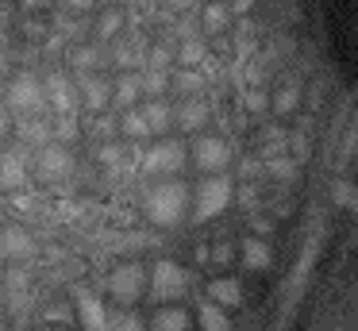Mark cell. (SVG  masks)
<instances>
[{"instance_id": "6da1fadb", "label": "cell", "mask_w": 358, "mask_h": 331, "mask_svg": "<svg viewBox=\"0 0 358 331\" xmlns=\"http://www.w3.org/2000/svg\"><path fill=\"white\" fill-rule=\"evenodd\" d=\"M143 212H147V220L155 223V227H173V223H181V220H185V212H189L185 181L170 177V181L150 185V189L143 192Z\"/></svg>"}, {"instance_id": "7a4b0ae2", "label": "cell", "mask_w": 358, "mask_h": 331, "mask_svg": "<svg viewBox=\"0 0 358 331\" xmlns=\"http://www.w3.org/2000/svg\"><path fill=\"white\" fill-rule=\"evenodd\" d=\"M231 200H235V181H231V177H227V174L204 177V181L193 189V220L196 223L212 220V216H220Z\"/></svg>"}, {"instance_id": "3957f363", "label": "cell", "mask_w": 358, "mask_h": 331, "mask_svg": "<svg viewBox=\"0 0 358 331\" xmlns=\"http://www.w3.org/2000/svg\"><path fill=\"white\" fill-rule=\"evenodd\" d=\"M189 285H193V274H189L185 266H178V262H158L155 274H150L147 293H150V300L162 308V304H173V300L185 297Z\"/></svg>"}, {"instance_id": "277c9868", "label": "cell", "mask_w": 358, "mask_h": 331, "mask_svg": "<svg viewBox=\"0 0 358 331\" xmlns=\"http://www.w3.org/2000/svg\"><path fill=\"white\" fill-rule=\"evenodd\" d=\"M4 97H8V108L16 115H27V120H35V115L47 108V100H43V89H39V77L35 73H16L8 81V89H4Z\"/></svg>"}, {"instance_id": "5b68a950", "label": "cell", "mask_w": 358, "mask_h": 331, "mask_svg": "<svg viewBox=\"0 0 358 331\" xmlns=\"http://www.w3.org/2000/svg\"><path fill=\"white\" fill-rule=\"evenodd\" d=\"M189 162V146L181 143V139H158V143L147 146V154H143V166L150 169V174H181Z\"/></svg>"}, {"instance_id": "8992f818", "label": "cell", "mask_w": 358, "mask_h": 331, "mask_svg": "<svg viewBox=\"0 0 358 331\" xmlns=\"http://www.w3.org/2000/svg\"><path fill=\"white\" fill-rule=\"evenodd\" d=\"M189 154H193V166L204 169V177L224 174V169L231 166V146H227V139H220V135H196Z\"/></svg>"}, {"instance_id": "52a82bcc", "label": "cell", "mask_w": 358, "mask_h": 331, "mask_svg": "<svg viewBox=\"0 0 358 331\" xmlns=\"http://www.w3.org/2000/svg\"><path fill=\"white\" fill-rule=\"evenodd\" d=\"M39 254L35 235L20 223H0V258L12 262V266H27V262Z\"/></svg>"}, {"instance_id": "ba28073f", "label": "cell", "mask_w": 358, "mask_h": 331, "mask_svg": "<svg viewBox=\"0 0 358 331\" xmlns=\"http://www.w3.org/2000/svg\"><path fill=\"white\" fill-rule=\"evenodd\" d=\"M108 289L116 300L135 304V300L143 297V289H147V266H143V262H124V266H116L108 274Z\"/></svg>"}, {"instance_id": "9c48e42d", "label": "cell", "mask_w": 358, "mask_h": 331, "mask_svg": "<svg viewBox=\"0 0 358 331\" xmlns=\"http://www.w3.org/2000/svg\"><path fill=\"white\" fill-rule=\"evenodd\" d=\"M39 89H43V100L55 108V115H73L78 92H73V81L62 73V69H50V73L39 81Z\"/></svg>"}, {"instance_id": "30bf717a", "label": "cell", "mask_w": 358, "mask_h": 331, "mask_svg": "<svg viewBox=\"0 0 358 331\" xmlns=\"http://www.w3.org/2000/svg\"><path fill=\"white\" fill-rule=\"evenodd\" d=\"M70 169H73V154L66 146L58 143L39 146V154H35V177L39 181H62V177H70Z\"/></svg>"}, {"instance_id": "8fae6325", "label": "cell", "mask_w": 358, "mask_h": 331, "mask_svg": "<svg viewBox=\"0 0 358 331\" xmlns=\"http://www.w3.org/2000/svg\"><path fill=\"white\" fill-rule=\"evenodd\" d=\"M170 108H173V127L185 131V135H201L204 123L212 120V108L204 104L201 97H181L178 104H170Z\"/></svg>"}, {"instance_id": "7c38bea8", "label": "cell", "mask_w": 358, "mask_h": 331, "mask_svg": "<svg viewBox=\"0 0 358 331\" xmlns=\"http://www.w3.org/2000/svg\"><path fill=\"white\" fill-rule=\"evenodd\" d=\"M73 300H78V320L85 331H108V308L101 304L89 285H73Z\"/></svg>"}, {"instance_id": "4fadbf2b", "label": "cell", "mask_w": 358, "mask_h": 331, "mask_svg": "<svg viewBox=\"0 0 358 331\" xmlns=\"http://www.w3.org/2000/svg\"><path fill=\"white\" fill-rule=\"evenodd\" d=\"M73 92L81 97V104H85L89 112H101V108H108V100H112V85L104 81V77H96V73L78 77V89Z\"/></svg>"}, {"instance_id": "5bb4252c", "label": "cell", "mask_w": 358, "mask_h": 331, "mask_svg": "<svg viewBox=\"0 0 358 331\" xmlns=\"http://www.w3.org/2000/svg\"><path fill=\"white\" fill-rule=\"evenodd\" d=\"M24 185H27V162H24V150L0 154V189L20 192Z\"/></svg>"}, {"instance_id": "9a60e30c", "label": "cell", "mask_w": 358, "mask_h": 331, "mask_svg": "<svg viewBox=\"0 0 358 331\" xmlns=\"http://www.w3.org/2000/svg\"><path fill=\"white\" fill-rule=\"evenodd\" d=\"M66 62H70V73L85 77V73H96L101 69V50L89 43H73L70 50H66Z\"/></svg>"}, {"instance_id": "2e32d148", "label": "cell", "mask_w": 358, "mask_h": 331, "mask_svg": "<svg viewBox=\"0 0 358 331\" xmlns=\"http://www.w3.org/2000/svg\"><path fill=\"white\" fill-rule=\"evenodd\" d=\"M139 115H143L150 135H166V131L173 127V108L166 104V100H147V104L139 108Z\"/></svg>"}, {"instance_id": "e0dca14e", "label": "cell", "mask_w": 358, "mask_h": 331, "mask_svg": "<svg viewBox=\"0 0 358 331\" xmlns=\"http://www.w3.org/2000/svg\"><path fill=\"white\" fill-rule=\"evenodd\" d=\"M243 300V289H239V281L235 277H212L208 281V304H216V308H235Z\"/></svg>"}, {"instance_id": "ac0fdd59", "label": "cell", "mask_w": 358, "mask_h": 331, "mask_svg": "<svg viewBox=\"0 0 358 331\" xmlns=\"http://www.w3.org/2000/svg\"><path fill=\"white\" fill-rule=\"evenodd\" d=\"M239 258H243V266H247V269H266L273 254H270V243H266V239L247 235V239H243V246H239Z\"/></svg>"}, {"instance_id": "d6986e66", "label": "cell", "mask_w": 358, "mask_h": 331, "mask_svg": "<svg viewBox=\"0 0 358 331\" xmlns=\"http://www.w3.org/2000/svg\"><path fill=\"white\" fill-rule=\"evenodd\" d=\"M231 27V12H227L224 0H208L201 12V31H208V35H224V31Z\"/></svg>"}, {"instance_id": "ffe728a7", "label": "cell", "mask_w": 358, "mask_h": 331, "mask_svg": "<svg viewBox=\"0 0 358 331\" xmlns=\"http://www.w3.org/2000/svg\"><path fill=\"white\" fill-rule=\"evenodd\" d=\"M139 97H143L139 73H116V85H112V104H120L127 112V108H131Z\"/></svg>"}, {"instance_id": "44dd1931", "label": "cell", "mask_w": 358, "mask_h": 331, "mask_svg": "<svg viewBox=\"0 0 358 331\" xmlns=\"http://www.w3.org/2000/svg\"><path fill=\"white\" fill-rule=\"evenodd\" d=\"M147 331H189V316L173 304H162L155 316H150Z\"/></svg>"}, {"instance_id": "7402d4cb", "label": "cell", "mask_w": 358, "mask_h": 331, "mask_svg": "<svg viewBox=\"0 0 358 331\" xmlns=\"http://www.w3.org/2000/svg\"><path fill=\"white\" fill-rule=\"evenodd\" d=\"M116 135L131 139V143H147L150 131H147V123H143V115L135 112V108H127V112H120V120H116Z\"/></svg>"}, {"instance_id": "603a6c76", "label": "cell", "mask_w": 358, "mask_h": 331, "mask_svg": "<svg viewBox=\"0 0 358 331\" xmlns=\"http://www.w3.org/2000/svg\"><path fill=\"white\" fill-rule=\"evenodd\" d=\"M139 85L147 100H162V92L170 89V69H139Z\"/></svg>"}, {"instance_id": "cb8c5ba5", "label": "cell", "mask_w": 358, "mask_h": 331, "mask_svg": "<svg viewBox=\"0 0 358 331\" xmlns=\"http://www.w3.org/2000/svg\"><path fill=\"white\" fill-rule=\"evenodd\" d=\"M170 89H178L181 97H196L204 89V73L201 69H170Z\"/></svg>"}, {"instance_id": "d4e9b609", "label": "cell", "mask_w": 358, "mask_h": 331, "mask_svg": "<svg viewBox=\"0 0 358 331\" xmlns=\"http://www.w3.org/2000/svg\"><path fill=\"white\" fill-rule=\"evenodd\" d=\"M173 58H178V66H181V69H196V66H201V58H204V43H201V35L181 38V43L173 46Z\"/></svg>"}, {"instance_id": "484cf974", "label": "cell", "mask_w": 358, "mask_h": 331, "mask_svg": "<svg viewBox=\"0 0 358 331\" xmlns=\"http://www.w3.org/2000/svg\"><path fill=\"white\" fill-rule=\"evenodd\" d=\"M296 104H301V81H285L278 92L270 97V108L278 115H289V112H296Z\"/></svg>"}, {"instance_id": "4316f807", "label": "cell", "mask_w": 358, "mask_h": 331, "mask_svg": "<svg viewBox=\"0 0 358 331\" xmlns=\"http://www.w3.org/2000/svg\"><path fill=\"white\" fill-rule=\"evenodd\" d=\"M120 27H124V12H120V8H104L101 20H96V38H101V43H116Z\"/></svg>"}, {"instance_id": "83f0119b", "label": "cell", "mask_w": 358, "mask_h": 331, "mask_svg": "<svg viewBox=\"0 0 358 331\" xmlns=\"http://www.w3.org/2000/svg\"><path fill=\"white\" fill-rule=\"evenodd\" d=\"M196 320H201L204 331H231V320H227V312H224V308H216V304H208V300L196 308Z\"/></svg>"}, {"instance_id": "f1b7e54d", "label": "cell", "mask_w": 358, "mask_h": 331, "mask_svg": "<svg viewBox=\"0 0 358 331\" xmlns=\"http://www.w3.org/2000/svg\"><path fill=\"white\" fill-rule=\"evenodd\" d=\"M262 174L273 177V181H289V177L296 174V162L289 158V154H281V158H266L262 162Z\"/></svg>"}, {"instance_id": "f546056e", "label": "cell", "mask_w": 358, "mask_h": 331, "mask_svg": "<svg viewBox=\"0 0 358 331\" xmlns=\"http://www.w3.org/2000/svg\"><path fill=\"white\" fill-rule=\"evenodd\" d=\"M131 158V154L124 150L120 143H104V146H96V162L101 166H108V169H124V162Z\"/></svg>"}, {"instance_id": "4dcf8cb0", "label": "cell", "mask_w": 358, "mask_h": 331, "mask_svg": "<svg viewBox=\"0 0 358 331\" xmlns=\"http://www.w3.org/2000/svg\"><path fill=\"white\" fill-rule=\"evenodd\" d=\"M50 139H58V146L70 143V139H78V120H73V115H55V123H50Z\"/></svg>"}, {"instance_id": "1f68e13d", "label": "cell", "mask_w": 358, "mask_h": 331, "mask_svg": "<svg viewBox=\"0 0 358 331\" xmlns=\"http://www.w3.org/2000/svg\"><path fill=\"white\" fill-rule=\"evenodd\" d=\"M108 331H147L135 312H108Z\"/></svg>"}, {"instance_id": "d6a6232c", "label": "cell", "mask_w": 358, "mask_h": 331, "mask_svg": "<svg viewBox=\"0 0 358 331\" xmlns=\"http://www.w3.org/2000/svg\"><path fill=\"white\" fill-rule=\"evenodd\" d=\"M243 108H247V112H266V108H270V97H266L262 89H247L243 92Z\"/></svg>"}, {"instance_id": "836d02e7", "label": "cell", "mask_w": 358, "mask_h": 331, "mask_svg": "<svg viewBox=\"0 0 358 331\" xmlns=\"http://www.w3.org/2000/svg\"><path fill=\"white\" fill-rule=\"evenodd\" d=\"M8 293H16V297H24V293H27V274L20 266L8 269Z\"/></svg>"}, {"instance_id": "e575fe53", "label": "cell", "mask_w": 358, "mask_h": 331, "mask_svg": "<svg viewBox=\"0 0 358 331\" xmlns=\"http://www.w3.org/2000/svg\"><path fill=\"white\" fill-rule=\"evenodd\" d=\"M235 258V251H231V243H216L208 251V262H220V266H227V262Z\"/></svg>"}, {"instance_id": "d590c367", "label": "cell", "mask_w": 358, "mask_h": 331, "mask_svg": "<svg viewBox=\"0 0 358 331\" xmlns=\"http://www.w3.org/2000/svg\"><path fill=\"white\" fill-rule=\"evenodd\" d=\"M235 197H239L243 208H258V204H262V200H258V189H250V185H239V189H235Z\"/></svg>"}, {"instance_id": "8d00e7d4", "label": "cell", "mask_w": 358, "mask_h": 331, "mask_svg": "<svg viewBox=\"0 0 358 331\" xmlns=\"http://www.w3.org/2000/svg\"><path fill=\"white\" fill-rule=\"evenodd\" d=\"M93 131H96V135H104V139H112V135H116V120H112V115H104V120L96 115Z\"/></svg>"}, {"instance_id": "74e56055", "label": "cell", "mask_w": 358, "mask_h": 331, "mask_svg": "<svg viewBox=\"0 0 358 331\" xmlns=\"http://www.w3.org/2000/svg\"><path fill=\"white\" fill-rule=\"evenodd\" d=\"M224 4H227V12H231V20H235V15H247L250 8H255V0H224Z\"/></svg>"}, {"instance_id": "f35d334b", "label": "cell", "mask_w": 358, "mask_h": 331, "mask_svg": "<svg viewBox=\"0 0 358 331\" xmlns=\"http://www.w3.org/2000/svg\"><path fill=\"white\" fill-rule=\"evenodd\" d=\"M250 227L258 231V239H266L273 231V220H270V216H255V223H250Z\"/></svg>"}, {"instance_id": "ab89813d", "label": "cell", "mask_w": 358, "mask_h": 331, "mask_svg": "<svg viewBox=\"0 0 358 331\" xmlns=\"http://www.w3.org/2000/svg\"><path fill=\"white\" fill-rule=\"evenodd\" d=\"M243 177H262V162L258 158H243V169H239Z\"/></svg>"}, {"instance_id": "60d3db41", "label": "cell", "mask_w": 358, "mask_h": 331, "mask_svg": "<svg viewBox=\"0 0 358 331\" xmlns=\"http://www.w3.org/2000/svg\"><path fill=\"white\" fill-rule=\"evenodd\" d=\"M66 8H70V12H93V4L96 0H62Z\"/></svg>"}, {"instance_id": "b9f144b4", "label": "cell", "mask_w": 358, "mask_h": 331, "mask_svg": "<svg viewBox=\"0 0 358 331\" xmlns=\"http://www.w3.org/2000/svg\"><path fill=\"white\" fill-rule=\"evenodd\" d=\"M47 320H50V323H62V320H70V308H47Z\"/></svg>"}, {"instance_id": "7bdbcfd3", "label": "cell", "mask_w": 358, "mask_h": 331, "mask_svg": "<svg viewBox=\"0 0 358 331\" xmlns=\"http://www.w3.org/2000/svg\"><path fill=\"white\" fill-rule=\"evenodd\" d=\"M24 4V12H39V8H50L55 0H20Z\"/></svg>"}, {"instance_id": "ee69618b", "label": "cell", "mask_w": 358, "mask_h": 331, "mask_svg": "<svg viewBox=\"0 0 358 331\" xmlns=\"http://www.w3.org/2000/svg\"><path fill=\"white\" fill-rule=\"evenodd\" d=\"M62 258H66L62 246H47V262H62Z\"/></svg>"}, {"instance_id": "f6af8a7d", "label": "cell", "mask_w": 358, "mask_h": 331, "mask_svg": "<svg viewBox=\"0 0 358 331\" xmlns=\"http://www.w3.org/2000/svg\"><path fill=\"white\" fill-rule=\"evenodd\" d=\"M4 135H8V115L0 112V139H4Z\"/></svg>"}, {"instance_id": "bcb514c9", "label": "cell", "mask_w": 358, "mask_h": 331, "mask_svg": "<svg viewBox=\"0 0 358 331\" xmlns=\"http://www.w3.org/2000/svg\"><path fill=\"white\" fill-rule=\"evenodd\" d=\"M0 331H4V316H0Z\"/></svg>"}, {"instance_id": "7dc6e473", "label": "cell", "mask_w": 358, "mask_h": 331, "mask_svg": "<svg viewBox=\"0 0 358 331\" xmlns=\"http://www.w3.org/2000/svg\"><path fill=\"white\" fill-rule=\"evenodd\" d=\"M116 4H120V0H112V8H116Z\"/></svg>"}, {"instance_id": "c3c4849f", "label": "cell", "mask_w": 358, "mask_h": 331, "mask_svg": "<svg viewBox=\"0 0 358 331\" xmlns=\"http://www.w3.org/2000/svg\"><path fill=\"white\" fill-rule=\"evenodd\" d=\"M0 92H4V81H0Z\"/></svg>"}]
</instances>
